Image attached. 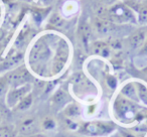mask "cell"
<instances>
[{"instance_id":"6","label":"cell","mask_w":147,"mask_h":137,"mask_svg":"<svg viewBox=\"0 0 147 137\" xmlns=\"http://www.w3.org/2000/svg\"><path fill=\"white\" fill-rule=\"evenodd\" d=\"M95 28H96L97 32H99L100 34H109L111 31L113 30V24L111 22H109L108 20L103 18H98L97 17L94 21Z\"/></svg>"},{"instance_id":"14","label":"cell","mask_w":147,"mask_h":137,"mask_svg":"<svg viewBox=\"0 0 147 137\" xmlns=\"http://www.w3.org/2000/svg\"><path fill=\"white\" fill-rule=\"evenodd\" d=\"M65 113L69 117H76V116H78V115H80L81 110L77 104H71L69 106L67 107Z\"/></svg>"},{"instance_id":"15","label":"cell","mask_w":147,"mask_h":137,"mask_svg":"<svg viewBox=\"0 0 147 137\" xmlns=\"http://www.w3.org/2000/svg\"><path fill=\"white\" fill-rule=\"evenodd\" d=\"M122 93L124 95H126L127 97H130L131 99H134L136 100V91H135V88L132 84H127L124 88L122 89Z\"/></svg>"},{"instance_id":"29","label":"cell","mask_w":147,"mask_h":137,"mask_svg":"<svg viewBox=\"0 0 147 137\" xmlns=\"http://www.w3.org/2000/svg\"><path fill=\"white\" fill-rule=\"evenodd\" d=\"M145 72H146V73H147V69H146V70H145Z\"/></svg>"},{"instance_id":"21","label":"cell","mask_w":147,"mask_h":137,"mask_svg":"<svg viewBox=\"0 0 147 137\" xmlns=\"http://www.w3.org/2000/svg\"><path fill=\"white\" fill-rule=\"evenodd\" d=\"M51 23L53 25H57V26H61L63 24V20L59 15H53V18L51 19Z\"/></svg>"},{"instance_id":"8","label":"cell","mask_w":147,"mask_h":137,"mask_svg":"<svg viewBox=\"0 0 147 137\" xmlns=\"http://www.w3.org/2000/svg\"><path fill=\"white\" fill-rule=\"evenodd\" d=\"M92 51L95 55H101L103 57H108L110 55V49L103 41H96L92 45Z\"/></svg>"},{"instance_id":"23","label":"cell","mask_w":147,"mask_h":137,"mask_svg":"<svg viewBox=\"0 0 147 137\" xmlns=\"http://www.w3.org/2000/svg\"><path fill=\"white\" fill-rule=\"evenodd\" d=\"M139 95H140V97L141 98H143V99H145L147 97V89L145 88L143 85H139Z\"/></svg>"},{"instance_id":"13","label":"cell","mask_w":147,"mask_h":137,"mask_svg":"<svg viewBox=\"0 0 147 137\" xmlns=\"http://www.w3.org/2000/svg\"><path fill=\"white\" fill-rule=\"evenodd\" d=\"M35 126V122L33 119H29V120H26L21 124L20 126V131L22 133H29L34 129Z\"/></svg>"},{"instance_id":"11","label":"cell","mask_w":147,"mask_h":137,"mask_svg":"<svg viewBox=\"0 0 147 137\" xmlns=\"http://www.w3.org/2000/svg\"><path fill=\"white\" fill-rule=\"evenodd\" d=\"M145 36H146V34H145V32L143 30L137 31V32H135L134 34L130 37V39H129V45H131L132 49H137V47H139L140 45H143V43H144V40H145Z\"/></svg>"},{"instance_id":"18","label":"cell","mask_w":147,"mask_h":137,"mask_svg":"<svg viewBox=\"0 0 147 137\" xmlns=\"http://www.w3.org/2000/svg\"><path fill=\"white\" fill-rule=\"evenodd\" d=\"M139 22L147 23V6H144L139 11Z\"/></svg>"},{"instance_id":"20","label":"cell","mask_w":147,"mask_h":137,"mask_svg":"<svg viewBox=\"0 0 147 137\" xmlns=\"http://www.w3.org/2000/svg\"><path fill=\"white\" fill-rule=\"evenodd\" d=\"M55 121L51 118H47L45 121H43V127L45 129H53L55 127Z\"/></svg>"},{"instance_id":"4","label":"cell","mask_w":147,"mask_h":137,"mask_svg":"<svg viewBox=\"0 0 147 137\" xmlns=\"http://www.w3.org/2000/svg\"><path fill=\"white\" fill-rule=\"evenodd\" d=\"M29 86L28 85H25L20 88L13 89L12 91L8 93V96H7V103H8L9 106H15L17 103H19L25 96L27 95V93L29 92Z\"/></svg>"},{"instance_id":"9","label":"cell","mask_w":147,"mask_h":137,"mask_svg":"<svg viewBox=\"0 0 147 137\" xmlns=\"http://www.w3.org/2000/svg\"><path fill=\"white\" fill-rule=\"evenodd\" d=\"M67 51L61 49L59 51V53L57 55V59H55V63H53V72L57 74L59 73L61 71V69L65 65V63L67 61Z\"/></svg>"},{"instance_id":"12","label":"cell","mask_w":147,"mask_h":137,"mask_svg":"<svg viewBox=\"0 0 147 137\" xmlns=\"http://www.w3.org/2000/svg\"><path fill=\"white\" fill-rule=\"evenodd\" d=\"M31 104H32V95L27 94L26 96L18 103L16 108H17V110H26V109H28L29 107L31 106Z\"/></svg>"},{"instance_id":"25","label":"cell","mask_w":147,"mask_h":137,"mask_svg":"<svg viewBox=\"0 0 147 137\" xmlns=\"http://www.w3.org/2000/svg\"><path fill=\"white\" fill-rule=\"evenodd\" d=\"M116 0H102V2L104 3L105 5H111L115 2Z\"/></svg>"},{"instance_id":"24","label":"cell","mask_w":147,"mask_h":137,"mask_svg":"<svg viewBox=\"0 0 147 137\" xmlns=\"http://www.w3.org/2000/svg\"><path fill=\"white\" fill-rule=\"evenodd\" d=\"M140 55H147V40L145 41V43L143 45L142 49L140 51Z\"/></svg>"},{"instance_id":"16","label":"cell","mask_w":147,"mask_h":137,"mask_svg":"<svg viewBox=\"0 0 147 137\" xmlns=\"http://www.w3.org/2000/svg\"><path fill=\"white\" fill-rule=\"evenodd\" d=\"M65 98H67V94H65L63 91L59 90V91H57L55 96H53V101H55L57 104H61V103L65 102Z\"/></svg>"},{"instance_id":"22","label":"cell","mask_w":147,"mask_h":137,"mask_svg":"<svg viewBox=\"0 0 147 137\" xmlns=\"http://www.w3.org/2000/svg\"><path fill=\"white\" fill-rule=\"evenodd\" d=\"M107 84L109 85L110 88L114 89V88H116V86H117V80L114 77H108V79H107Z\"/></svg>"},{"instance_id":"3","label":"cell","mask_w":147,"mask_h":137,"mask_svg":"<svg viewBox=\"0 0 147 137\" xmlns=\"http://www.w3.org/2000/svg\"><path fill=\"white\" fill-rule=\"evenodd\" d=\"M113 130V126L103 122H90L85 124L84 132L93 136H101V135L110 133Z\"/></svg>"},{"instance_id":"17","label":"cell","mask_w":147,"mask_h":137,"mask_svg":"<svg viewBox=\"0 0 147 137\" xmlns=\"http://www.w3.org/2000/svg\"><path fill=\"white\" fill-rule=\"evenodd\" d=\"M13 133L11 128L7 126L0 127V137H12Z\"/></svg>"},{"instance_id":"26","label":"cell","mask_w":147,"mask_h":137,"mask_svg":"<svg viewBox=\"0 0 147 137\" xmlns=\"http://www.w3.org/2000/svg\"><path fill=\"white\" fill-rule=\"evenodd\" d=\"M124 137H134V136H132V135H130V134H125Z\"/></svg>"},{"instance_id":"27","label":"cell","mask_w":147,"mask_h":137,"mask_svg":"<svg viewBox=\"0 0 147 137\" xmlns=\"http://www.w3.org/2000/svg\"><path fill=\"white\" fill-rule=\"evenodd\" d=\"M31 137H45L42 135H34V136H31Z\"/></svg>"},{"instance_id":"1","label":"cell","mask_w":147,"mask_h":137,"mask_svg":"<svg viewBox=\"0 0 147 137\" xmlns=\"http://www.w3.org/2000/svg\"><path fill=\"white\" fill-rule=\"evenodd\" d=\"M110 17L116 22H128V21L134 20V17L131 12V10L124 4H117L115 5L111 10L109 11Z\"/></svg>"},{"instance_id":"7","label":"cell","mask_w":147,"mask_h":137,"mask_svg":"<svg viewBox=\"0 0 147 137\" xmlns=\"http://www.w3.org/2000/svg\"><path fill=\"white\" fill-rule=\"evenodd\" d=\"M115 109H116L117 113L122 116H125L127 113L133 112L134 111V106L132 105L131 102H128L127 100L124 99H119L116 101V104H115Z\"/></svg>"},{"instance_id":"19","label":"cell","mask_w":147,"mask_h":137,"mask_svg":"<svg viewBox=\"0 0 147 137\" xmlns=\"http://www.w3.org/2000/svg\"><path fill=\"white\" fill-rule=\"evenodd\" d=\"M7 82L5 80V78H0V97L4 95V93L6 92L7 89Z\"/></svg>"},{"instance_id":"5","label":"cell","mask_w":147,"mask_h":137,"mask_svg":"<svg viewBox=\"0 0 147 137\" xmlns=\"http://www.w3.org/2000/svg\"><path fill=\"white\" fill-rule=\"evenodd\" d=\"M47 53V45L42 43L41 40H39L38 43H36L34 45V47H32L30 51V61H37L38 59H40L41 57H43Z\"/></svg>"},{"instance_id":"28","label":"cell","mask_w":147,"mask_h":137,"mask_svg":"<svg viewBox=\"0 0 147 137\" xmlns=\"http://www.w3.org/2000/svg\"><path fill=\"white\" fill-rule=\"evenodd\" d=\"M21 1H26V2H29V1H31V0H21Z\"/></svg>"},{"instance_id":"2","label":"cell","mask_w":147,"mask_h":137,"mask_svg":"<svg viewBox=\"0 0 147 137\" xmlns=\"http://www.w3.org/2000/svg\"><path fill=\"white\" fill-rule=\"evenodd\" d=\"M30 75L27 72L26 69H18L16 71L9 73L5 77L7 84L12 87H19L20 85L25 84L30 80Z\"/></svg>"},{"instance_id":"10","label":"cell","mask_w":147,"mask_h":137,"mask_svg":"<svg viewBox=\"0 0 147 137\" xmlns=\"http://www.w3.org/2000/svg\"><path fill=\"white\" fill-rule=\"evenodd\" d=\"M22 57H23V55H21V53H16V55L10 57L9 59H7L4 63H2L0 65V71L8 70L10 67H14L15 65H17V63H19L22 61Z\"/></svg>"}]
</instances>
